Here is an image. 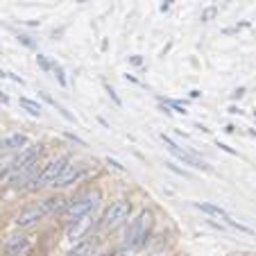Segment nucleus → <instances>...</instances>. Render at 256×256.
Returning <instances> with one entry per match:
<instances>
[{
  "instance_id": "obj_6",
  "label": "nucleus",
  "mask_w": 256,
  "mask_h": 256,
  "mask_svg": "<svg viewBox=\"0 0 256 256\" xmlns=\"http://www.w3.org/2000/svg\"><path fill=\"white\" fill-rule=\"evenodd\" d=\"M48 213H50L48 200H39L36 204L23 208V211H20L18 216L14 218V224H16V227H32V224H36L39 220H44Z\"/></svg>"
},
{
  "instance_id": "obj_22",
  "label": "nucleus",
  "mask_w": 256,
  "mask_h": 256,
  "mask_svg": "<svg viewBox=\"0 0 256 256\" xmlns=\"http://www.w3.org/2000/svg\"><path fill=\"white\" fill-rule=\"evenodd\" d=\"M172 2H174V0H164V5H161V12H168Z\"/></svg>"
},
{
  "instance_id": "obj_17",
  "label": "nucleus",
  "mask_w": 256,
  "mask_h": 256,
  "mask_svg": "<svg viewBox=\"0 0 256 256\" xmlns=\"http://www.w3.org/2000/svg\"><path fill=\"white\" fill-rule=\"evenodd\" d=\"M104 88H106V93H109V98H112V100L116 102V106H122V100H120V98H118V93L114 91V88L109 86V84H104Z\"/></svg>"
},
{
  "instance_id": "obj_11",
  "label": "nucleus",
  "mask_w": 256,
  "mask_h": 256,
  "mask_svg": "<svg viewBox=\"0 0 256 256\" xmlns=\"http://www.w3.org/2000/svg\"><path fill=\"white\" fill-rule=\"evenodd\" d=\"M195 208H200L202 213H206V216H211V218H222L227 224H229V220H232V216H229L222 206H216V204H211V202H195Z\"/></svg>"
},
{
  "instance_id": "obj_4",
  "label": "nucleus",
  "mask_w": 256,
  "mask_h": 256,
  "mask_svg": "<svg viewBox=\"0 0 256 256\" xmlns=\"http://www.w3.org/2000/svg\"><path fill=\"white\" fill-rule=\"evenodd\" d=\"M132 213V204L127 200H116L106 206V211L100 218V227L102 229H118L120 224L127 222V218Z\"/></svg>"
},
{
  "instance_id": "obj_19",
  "label": "nucleus",
  "mask_w": 256,
  "mask_h": 256,
  "mask_svg": "<svg viewBox=\"0 0 256 256\" xmlns=\"http://www.w3.org/2000/svg\"><path fill=\"white\" fill-rule=\"evenodd\" d=\"M18 41H20V44L25 46V48H34V41L30 39L28 34H18Z\"/></svg>"
},
{
  "instance_id": "obj_25",
  "label": "nucleus",
  "mask_w": 256,
  "mask_h": 256,
  "mask_svg": "<svg viewBox=\"0 0 256 256\" xmlns=\"http://www.w3.org/2000/svg\"><path fill=\"white\" fill-rule=\"evenodd\" d=\"M0 100H2V104H7V102H10V98H7V96H5V93L0 91Z\"/></svg>"
},
{
  "instance_id": "obj_23",
  "label": "nucleus",
  "mask_w": 256,
  "mask_h": 256,
  "mask_svg": "<svg viewBox=\"0 0 256 256\" xmlns=\"http://www.w3.org/2000/svg\"><path fill=\"white\" fill-rule=\"evenodd\" d=\"M220 148H222L224 152H229V154H236V150H232V148H229V145H224V143H220Z\"/></svg>"
},
{
  "instance_id": "obj_3",
  "label": "nucleus",
  "mask_w": 256,
  "mask_h": 256,
  "mask_svg": "<svg viewBox=\"0 0 256 256\" xmlns=\"http://www.w3.org/2000/svg\"><path fill=\"white\" fill-rule=\"evenodd\" d=\"M98 202H100V190H96V188L86 190V193H82L75 200H70V206H68L66 216H64L66 224H72V222H78V220H82L84 216H88V213L98 206Z\"/></svg>"
},
{
  "instance_id": "obj_26",
  "label": "nucleus",
  "mask_w": 256,
  "mask_h": 256,
  "mask_svg": "<svg viewBox=\"0 0 256 256\" xmlns=\"http://www.w3.org/2000/svg\"><path fill=\"white\" fill-rule=\"evenodd\" d=\"M5 78H10V72H5L2 68H0V80H5Z\"/></svg>"
},
{
  "instance_id": "obj_14",
  "label": "nucleus",
  "mask_w": 256,
  "mask_h": 256,
  "mask_svg": "<svg viewBox=\"0 0 256 256\" xmlns=\"http://www.w3.org/2000/svg\"><path fill=\"white\" fill-rule=\"evenodd\" d=\"M18 104L23 106V109L30 114V116H34V118H39V116H41V112H44V109H41V104H39V102L30 100V98H18Z\"/></svg>"
},
{
  "instance_id": "obj_7",
  "label": "nucleus",
  "mask_w": 256,
  "mask_h": 256,
  "mask_svg": "<svg viewBox=\"0 0 256 256\" xmlns=\"http://www.w3.org/2000/svg\"><path fill=\"white\" fill-rule=\"evenodd\" d=\"M30 250V238L28 236H10L2 242V254L5 256H23Z\"/></svg>"
},
{
  "instance_id": "obj_21",
  "label": "nucleus",
  "mask_w": 256,
  "mask_h": 256,
  "mask_svg": "<svg viewBox=\"0 0 256 256\" xmlns=\"http://www.w3.org/2000/svg\"><path fill=\"white\" fill-rule=\"evenodd\" d=\"M10 80H14V82H16V84H20V86L25 84V80H23V78H18V75H14V72H10Z\"/></svg>"
},
{
  "instance_id": "obj_10",
  "label": "nucleus",
  "mask_w": 256,
  "mask_h": 256,
  "mask_svg": "<svg viewBox=\"0 0 256 256\" xmlns=\"http://www.w3.org/2000/svg\"><path fill=\"white\" fill-rule=\"evenodd\" d=\"M28 143H30V138L25 134H10V136H5V138L0 140V150L2 152H16V150H23Z\"/></svg>"
},
{
  "instance_id": "obj_9",
  "label": "nucleus",
  "mask_w": 256,
  "mask_h": 256,
  "mask_svg": "<svg viewBox=\"0 0 256 256\" xmlns=\"http://www.w3.org/2000/svg\"><path fill=\"white\" fill-rule=\"evenodd\" d=\"M84 174H86V166H82V164L68 166V170L62 174V179L57 182V186H59V188H66V186H70V184H75V182H80Z\"/></svg>"
},
{
  "instance_id": "obj_24",
  "label": "nucleus",
  "mask_w": 256,
  "mask_h": 256,
  "mask_svg": "<svg viewBox=\"0 0 256 256\" xmlns=\"http://www.w3.org/2000/svg\"><path fill=\"white\" fill-rule=\"evenodd\" d=\"M140 62H143V59H140V54H134V57H132V64H136V66H138Z\"/></svg>"
},
{
  "instance_id": "obj_15",
  "label": "nucleus",
  "mask_w": 256,
  "mask_h": 256,
  "mask_svg": "<svg viewBox=\"0 0 256 256\" xmlns=\"http://www.w3.org/2000/svg\"><path fill=\"white\" fill-rule=\"evenodd\" d=\"M52 72L57 75V82L62 84V86H68V80H66V75H64V68L59 66L57 62H52Z\"/></svg>"
},
{
  "instance_id": "obj_28",
  "label": "nucleus",
  "mask_w": 256,
  "mask_h": 256,
  "mask_svg": "<svg viewBox=\"0 0 256 256\" xmlns=\"http://www.w3.org/2000/svg\"><path fill=\"white\" fill-rule=\"evenodd\" d=\"M78 2H86V0H78Z\"/></svg>"
},
{
  "instance_id": "obj_1",
  "label": "nucleus",
  "mask_w": 256,
  "mask_h": 256,
  "mask_svg": "<svg viewBox=\"0 0 256 256\" xmlns=\"http://www.w3.org/2000/svg\"><path fill=\"white\" fill-rule=\"evenodd\" d=\"M150 227H152V213L148 211V208H143V211L130 222V227H127V232H125V247L127 250H136V247L143 245V242L148 240Z\"/></svg>"
},
{
  "instance_id": "obj_16",
  "label": "nucleus",
  "mask_w": 256,
  "mask_h": 256,
  "mask_svg": "<svg viewBox=\"0 0 256 256\" xmlns=\"http://www.w3.org/2000/svg\"><path fill=\"white\" fill-rule=\"evenodd\" d=\"M36 64H39V66L44 68L46 72L52 70V62H48V57H44V54H39V57H36Z\"/></svg>"
},
{
  "instance_id": "obj_27",
  "label": "nucleus",
  "mask_w": 256,
  "mask_h": 256,
  "mask_svg": "<svg viewBox=\"0 0 256 256\" xmlns=\"http://www.w3.org/2000/svg\"><path fill=\"white\" fill-rule=\"evenodd\" d=\"M114 256H130V254H127V250H122V252H118V254H114Z\"/></svg>"
},
{
  "instance_id": "obj_8",
  "label": "nucleus",
  "mask_w": 256,
  "mask_h": 256,
  "mask_svg": "<svg viewBox=\"0 0 256 256\" xmlns=\"http://www.w3.org/2000/svg\"><path fill=\"white\" fill-rule=\"evenodd\" d=\"M91 224H93V220H91V213H88V216H84L82 220H78V222L68 224V229H66V238H68V240H72V242H80V240H82V238L88 234Z\"/></svg>"
},
{
  "instance_id": "obj_20",
  "label": "nucleus",
  "mask_w": 256,
  "mask_h": 256,
  "mask_svg": "<svg viewBox=\"0 0 256 256\" xmlns=\"http://www.w3.org/2000/svg\"><path fill=\"white\" fill-rule=\"evenodd\" d=\"M168 104L172 106V109H174V112H177V114H186V112H184V106L179 104V102H174V100H168Z\"/></svg>"
},
{
  "instance_id": "obj_2",
  "label": "nucleus",
  "mask_w": 256,
  "mask_h": 256,
  "mask_svg": "<svg viewBox=\"0 0 256 256\" xmlns=\"http://www.w3.org/2000/svg\"><path fill=\"white\" fill-rule=\"evenodd\" d=\"M68 170V156H57V159L48 161L41 168V172L36 174V179L32 182L30 188L39 190V188H48V186H57V182L62 179V174Z\"/></svg>"
},
{
  "instance_id": "obj_5",
  "label": "nucleus",
  "mask_w": 256,
  "mask_h": 256,
  "mask_svg": "<svg viewBox=\"0 0 256 256\" xmlns=\"http://www.w3.org/2000/svg\"><path fill=\"white\" fill-rule=\"evenodd\" d=\"M161 140H164L166 145H168V150L172 152L174 156H177L179 161L184 166H190V168H195V170H204V172H211V166L206 164V161H202L198 154H193V152H188V150H182L177 143H174L170 136H166V134H161Z\"/></svg>"
},
{
  "instance_id": "obj_12",
  "label": "nucleus",
  "mask_w": 256,
  "mask_h": 256,
  "mask_svg": "<svg viewBox=\"0 0 256 256\" xmlns=\"http://www.w3.org/2000/svg\"><path fill=\"white\" fill-rule=\"evenodd\" d=\"M48 206H50V213H54V216H66L68 206H70V200L62 198V195H57V198H50L48 200Z\"/></svg>"
},
{
  "instance_id": "obj_18",
  "label": "nucleus",
  "mask_w": 256,
  "mask_h": 256,
  "mask_svg": "<svg viewBox=\"0 0 256 256\" xmlns=\"http://www.w3.org/2000/svg\"><path fill=\"white\" fill-rule=\"evenodd\" d=\"M216 14H218V7H208V10H204V12H202V20L206 23V20H211Z\"/></svg>"
},
{
  "instance_id": "obj_13",
  "label": "nucleus",
  "mask_w": 256,
  "mask_h": 256,
  "mask_svg": "<svg viewBox=\"0 0 256 256\" xmlns=\"http://www.w3.org/2000/svg\"><path fill=\"white\" fill-rule=\"evenodd\" d=\"M93 247H96V240L93 238H86V240H80L78 245H75V250L70 252L68 256H93Z\"/></svg>"
}]
</instances>
